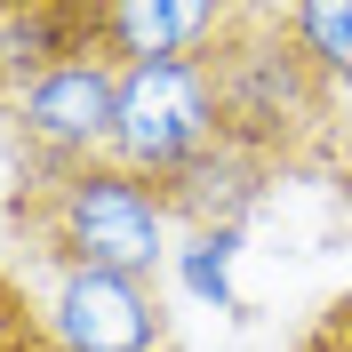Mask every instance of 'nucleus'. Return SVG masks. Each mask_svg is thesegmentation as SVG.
Returning a JSON list of instances; mask_svg holds the SVG:
<instances>
[{
	"mask_svg": "<svg viewBox=\"0 0 352 352\" xmlns=\"http://www.w3.org/2000/svg\"><path fill=\"white\" fill-rule=\"evenodd\" d=\"M8 232L48 272L160 280V264L176 256V217H168V200H160V184L129 176L120 160H88V168H56V176H16Z\"/></svg>",
	"mask_w": 352,
	"mask_h": 352,
	"instance_id": "obj_1",
	"label": "nucleus"
},
{
	"mask_svg": "<svg viewBox=\"0 0 352 352\" xmlns=\"http://www.w3.org/2000/svg\"><path fill=\"white\" fill-rule=\"evenodd\" d=\"M208 80H217V120L224 144L272 160V168H296L305 144L329 129L336 88L312 72V56L288 32V8H232V32H224L208 56Z\"/></svg>",
	"mask_w": 352,
	"mask_h": 352,
	"instance_id": "obj_2",
	"label": "nucleus"
},
{
	"mask_svg": "<svg viewBox=\"0 0 352 352\" xmlns=\"http://www.w3.org/2000/svg\"><path fill=\"white\" fill-rule=\"evenodd\" d=\"M217 144H224V120H217L208 65H129L120 72V120H112L104 160H120L144 184H176Z\"/></svg>",
	"mask_w": 352,
	"mask_h": 352,
	"instance_id": "obj_3",
	"label": "nucleus"
},
{
	"mask_svg": "<svg viewBox=\"0 0 352 352\" xmlns=\"http://www.w3.org/2000/svg\"><path fill=\"white\" fill-rule=\"evenodd\" d=\"M112 120H120V65L80 56V65H56L48 80H32L0 112V153L16 176L88 168L112 153Z\"/></svg>",
	"mask_w": 352,
	"mask_h": 352,
	"instance_id": "obj_4",
	"label": "nucleus"
},
{
	"mask_svg": "<svg viewBox=\"0 0 352 352\" xmlns=\"http://www.w3.org/2000/svg\"><path fill=\"white\" fill-rule=\"evenodd\" d=\"M56 352H168V305L153 280L120 272H56L41 296Z\"/></svg>",
	"mask_w": 352,
	"mask_h": 352,
	"instance_id": "obj_5",
	"label": "nucleus"
},
{
	"mask_svg": "<svg viewBox=\"0 0 352 352\" xmlns=\"http://www.w3.org/2000/svg\"><path fill=\"white\" fill-rule=\"evenodd\" d=\"M232 32V0H96V41L129 65H200Z\"/></svg>",
	"mask_w": 352,
	"mask_h": 352,
	"instance_id": "obj_6",
	"label": "nucleus"
},
{
	"mask_svg": "<svg viewBox=\"0 0 352 352\" xmlns=\"http://www.w3.org/2000/svg\"><path fill=\"white\" fill-rule=\"evenodd\" d=\"M104 56L96 41V0H0V112L56 65Z\"/></svg>",
	"mask_w": 352,
	"mask_h": 352,
	"instance_id": "obj_7",
	"label": "nucleus"
},
{
	"mask_svg": "<svg viewBox=\"0 0 352 352\" xmlns=\"http://www.w3.org/2000/svg\"><path fill=\"white\" fill-rule=\"evenodd\" d=\"M288 32L312 56V72L344 96L352 88V0H305V8H288Z\"/></svg>",
	"mask_w": 352,
	"mask_h": 352,
	"instance_id": "obj_8",
	"label": "nucleus"
},
{
	"mask_svg": "<svg viewBox=\"0 0 352 352\" xmlns=\"http://www.w3.org/2000/svg\"><path fill=\"white\" fill-rule=\"evenodd\" d=\"M0 352H48V312L16 272H0Z\"/></svg>",
	"mask_w": 352,
	"mask_h": 352,
	"instance_id": "obj_9",
	"label": "nucleus"
},
{
	"mask_svg": "<svg viewBox=\"0 0 352 352\" xmlns=\"http://www.w3.org/2000/svg\"><path fill=\"white\" fill-rule=\"evenodd\" d=\"M232 248H241V232H192V248H184V288L208 296V305H232V288H224Z\"/></svg>",
	"mask_w": 352,
	"mask_h": 352,
	"instance_id": "obj_10",
	"label": "nucleus"
},
{
	"mask_svg": "<svg viewBox=\"0 0 352 352\" xmlns=\"http://www.w3.org/2000/svg\"><path fill=\"white\" fill-rule=\"evenodd\" d=\"M296 352H352V296H336V305L312 312V329L296 336Z\"/></svg>",
	"mask_w": 352,
	"mask_h": 352,
	"instance_id": "obj_11",
	"label": "nucleus"
},
{
	"mask_svg": "<svg viewBox=\"0 0 352 352\" xmlns=\"http://www.w3.org/2000/svg\"><path fill=\"white\" fill-rule=\"evenodd\" d=\"M48 352H56V344H48Z\"/></svg>",
	"mask_w": 352,
	"mask_h": 352,
	"instance_id": "obj_12",
	"label": "nucleus"
}]
</instances>
